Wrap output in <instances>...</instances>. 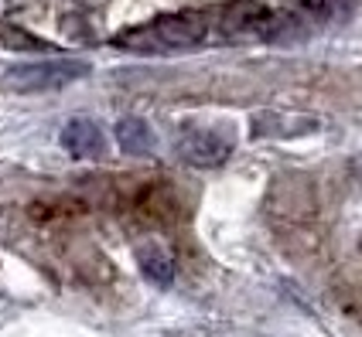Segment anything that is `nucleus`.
I'll list each match as a JSON object with an SVG mask.
<instances>
[{"instance_id":"obj_1","label":"nucleus","mask_w":362,"mask_h":337,"mask_svg":"<svg viewBox=\"0 0 362 337\" xmlns=\"http://www.w3.org/2000/svg\"><path fill=\"white\" fill-rule=\"evenodd\" d=\"M209 38H216V18L209 11H178V14H161L147 20L141 27L123 31L117 44L137 55H171V51H188L199 48Z\"/></svg>"},{"instance_id":"obj_2","label":"nucleus","mask_w":362,"mask_h":337,"mask_svg":"<svg viewBox=\"0 0 362 337\" xmlns=\"http://www.w3.org/2000/svg\"><path fill=\"white\" fill-rule=\"evenodd\" d=\"M89 75V65L76 59H52V61H24L4 72V85L11 92H52L65 89L72 82Z\"/></svg>"},{"instance_id":"obj_3","label":"nucleus","mask_w":362,"mask_h":337,"mask_svg":"<svg viewBox=\"0 0 362 337\" xmlns=\"http://www.w3.org/2000/svg\"><path fill=\"white\" fill-rule=\"evenodd\" d=\"M212 18H216V38L233 41L246 35H263L274 24V11L260 0H226L212 7Z\"/></svg>"},{"instance_id":"obj_4","label":"nucleus","mask_w":362,"mask_h":337,"mask_svg":"<svg viewBox=\"0 0 362 337\" xmlns=\"http://www.w3.org/2000/svg\"><path fill=\"white\" fill-rule=\"evenodd\" d=\"M175 154L181 164L188 167H219L226 164V157L233 154V140L219 133V130H205V126H192L175 140Z\"/></svg>"},{"instance_id":"obj_5","label":"nucleus","mask_w":362,"mask_h":337,"mask_svg":"<svg viewBox=\"0 0 362 337\" xmlns=\"http://www.w3.org/2000/svg\"><path fill=\"white\" fill-rule=\"evenodd\" d=\"M130 208H134V215L144 221H171L178 219L181 212V201L175 198V191L168 188V184H144L141 191L130 198Z\"/></svg>"},{"instance_id":"obj_6","label":"nucleus","mask_w":362,"mask_h":337,"mask_svg":"<svg viewBox=\"0 0 362 337\" xmlns=\"http://www.w3.org/2000/svg\"><path fill=\"white\" fill-rule=\"evenodd\" d=\"M62 147H65V154H72V157H79V160H96L106 150V137H103V130L93 119L79 116V119H69L65 123Z\"/></svg>"},{"instance_id":"obj_7","label":"nucleus","mask_w":362,"mask_h":337,"mask_svg":"<svg viewBox=\"0 0 362 337\" xmlns=\"http://www.w3.org/2000/svg\"><path fill=\"white\" fill-rule=\"evenodd\" d=\"M137 266L141 273L154 286H171L175 283V262H171V252L158 245V242H141L137 245Z\"/></svg>"},{"instance_id":"obj_8","label":"nucleus","mask_w":362,"mask_h":337,"mask_svg":"<svg viewBox=\"0 0 362 337\" xmlns=\"http://www.w3.org/2000/svg\"><path fill=\"white\" fill-rule=\"evenodd\" d=\"M113 133H117V143H120L123 154L144 157V154L154 150V130H151L147 119H141V116H123Z\"/></svg>"},{"instance_id":"obj_9","label":"nucleus","mask_w":362,"mask_h":337,"mask_svg":"<svg viewBox=\"0 0 362 337\" xmlns=\"http://www.w3.org/2000/svg\"><path fill=\"white\" fill-rule=\"evenodd\" d=\"M349 0H304V7L308 11H315V14H322V18H328V14H339Z\"/></svg>"},{"instance_id":"obj_10","label":"nucleus","mask_w":362,"mask_h":337,"mask_svg":"<svg viewBox=\"0 0 362 337\" xmlns=\"http://www.w3.org/2000/svg\"><path fill=\"white\" fill-rule=\"evenodd\" d=\"M342 310L362 320V290H352V293H345V297H342Z\"/></svg>"}]
</instances>
